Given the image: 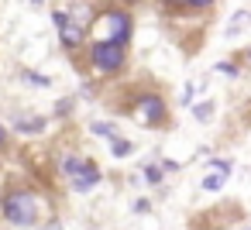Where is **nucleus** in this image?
<instances>
[{
  "label": "nucleus",
  "instance_id": "nucleus-1",
  "mask_svg": "<svg viewBox=\"0 0 251 230\" xmlns=\"http://www.w3.org/2000/svg\"><path fill=\"white\" fill-rule=\"evenodd\" d=\"M134 35V18L127 7L121 4H107L93 21H90V38L93 42H114V45H127Z\"/></svg>",
  "mask_w": 251,
  "mask_h": 230
},
{
  "label": "nucleus",
  "instance_id": "nucleus-2",
  "mask_svg": "<svg viewBox=\"0 0 251 230\" xmlns=\"http://www.w3.org/2000/svg\"><path fill=\"white\" fill-rule=\"evenodd\" d=\"M0 213L11 227H35L38 223V203L28 189H7L0 199Z\"/></svg>",
  "mask_w": 251,
  "mask_h": 230
},
{
  "label": "nucleus",
  "instance_id": "nucleus-3",
  "mask_svg": "<svg viewBox=\"0 0 251 230\" xmlns=\"http://www.w3.org/2000/svg\"><path fill=\"white\" fill-rule=\"evenodd\" d=\"M127 66V45H114V42H93L90 48V69L97 76H114Z\"/></svg>",
  "mask_w": 251,
  "mask_h": 230
},
{
  "label": "nucleus",
  "instance_id": "nucleus-4",
  "mask_svg": "<svg viewBox=\"0 0 251 230\" xmlns=\"http://www.w3.org/2000/svg\"><path fill=\"white\" fill-rule=\"evenodd\" d=\"M131 120L141 127H165L169 124V103L158 93H141L131 103Z\"/></svg>",
  "mask_w": 251,
  "mask_h": 230
},
{
  "label": "nucleus",
  "instance_id": "nucleus-5",
  "mask_svg": "<svg viewBox=\"0 0 251 230\" xmlns=\"http://www.w3.org/2000/svg\"><path fill=\"white\" fill-rule=\"evenodd\" d=\"M86 35H90V28H83L76 18H69V21L59 28V42H62V48H66V52H76V48L86 42Z\"/></svg>",
  "mask_w": 251,
  "mask_h": 230
},
{
  "label": "nucleus",
  "instance_id": "nucleus-6",
  "mask_svg": "<svg viewBox=\"0 0 251 230\" xmlns=\"http://www.w3.org/2000/svg\"><path fill=\"white\" fill-rule=\"evenodd\" d=\"M100 179H103V172H100V168H97V165L90 161V165H86V172L73 179V189H76V192H90V189H93V185H97Z\"/></svg>",
  "mask_w": 251,
  "mask_h": 230
},
{
  "label": "nucleus",
  "instance_id": "nucleus-7",
  "mask_svg": "<svg viewBox=\"0 0 251 230\" xmlns=\"http://www.w3.org/2000/svg\"><path fill=\"white\" fill-rule=\"evenodd\" d=\"M14 131H18V134H42V131H45V117L18 114V117H14Z\"/></svg>",
  "mask_w": 251,
  "mask_h": 230
},
{
  "label": "nucleus",
  "instance_id": "nucleus-8",
  "mask_svg": "<svg viewBox=\"0 0 251 230\" xmlns=\"http://www.w3.org/2000/svg\"><path fill=\"white\" fill-rule=\"evenodd\" d=\"M248 24H251V11H234L230 21H227V31H224V35H227V38H237Z\"/></svg>",
  "mask_w": 251,
  "mask_h": 230
},
{
  "label": "nucleus",
  "instance_id": "nucleus-9",
  "mask_svg": "<svg viewBox=\"0 0 251 230\" xmlns=\"http://www.w3.org/2000/svg\"><path fill=\"white\" fill-rule=\"evenodd\" d=\"M86 165H90V158H79V155H66V158H62V175L76 179V175H83V172H86Z\"/></svg>",
  "mask_w": 251,
  "mask_h": 230
},
{
  "label": "nucleus",
  "instance_id": "nucleus-10",
  "mask_svg": "<svg viewBox=\"0 0 251 230\" xmlns=\"http://www.w3.org/2000/svg\"><path fill=\"white\" fill-rule=\"evenodd\" d=\"M110 155H114V158H127V155H134V141H127L124 134H114V138H110Z\"/></svg>",
  "mask_w": 251,
  "mask_h": 230
},
{
  "label": "nucleus",
  "instance_id": "nucleus-11",
  "mask_svg": "<svg viewBox=\"0 0 251 230\" xmlns=\"http://www.w3.org/2000/svg\"><path fill=\"white\" fill-rule=\"evenodd\" d=\"M18 76H21L25 83H31L35 90H49V86H52V79H49V76H42V72H31V69H21Z\"/></svg>",
  "mask_w": 251,
  "mask_h": 230
},
{
  "label": "nucleus",
  "instance_id": "nucleus-12",
  "mask_svg": "<svg viewBox=\"0 0 251 230\" xmlns=\"http://www.w3.org/2000/svg\"><path fill=\"white\" fill-rule=\"evenodd\" d=\"M162 179H165V165H145V182L148 185H162Z\"/></svg>",
  "mask_w": 251,
  "mask_h": 230
},
{
  "label": "nucleus",
  "instance_id": "nucleus-13",
  "mask_svg": "<svg viewBox=\"0 0 251 230\" xmlns=\"http://www.w3.org/2000/svg\"><path fill=\"white\" fill-rule=\"evenodd\" d=\"M158 4L165 7V11H196V0H158Z\"/></svg>",
  "mask_w": 251,
  "mask_h": 230
},
{
  "label": "nucleus",
  "instance_id": "nucleus-14",
  "mask_svg": "<svg viewBox=\"0 0 251 230\" xmlns=\"http://www.w3.org/2000/svg\"><path fill=\"white\" fill-rule=\"evenodd\" d=\"M90 131L100 134V138H114V134H117V124H110V120H93Z\"/></svg>",
  "mask_w": 251,
  "mask_h": 230
},
{
  "label": "nucleus",
  "instance_id": "nucleus-15",
  "mask_svg": "<svg viewBox=\"0 0 251 230\" xmlns=\"http://www.w3.org/2000/svg\"><path fill=\"white\" fill-rule=\"evenodd\" d=\"M224 182H227V172H213V175L203 179V189L206 192H217V189H224Z\"/></svg>",
  "mask_w": 251,
  "mask_h": 230
},
{
  "label": "nucleus",
  "instance_id": "nucleus-16",
  "mask_svg": "<svg viewBox=\"0 0 251 230\" xmlns=\"http://www.w3.org/2000/svg\"><path fill=\"white\" fill-rule=\"evenodd\" d=\"M193 117H196L200 124H206V120L213 117V100H206V103H196V107H193Z\"/></svg>",
  "mask_w": 251,
  "mask_h": 230
},
{
  "label": "nucleus",
  "instance_id": "nucleus-17",
  "mask_svg": "<svg viewBox=\"0 0 251 230\" xmlns=\"http://www.w3.org/2000/svg\"><path fill=\"white\" fill-rule=\"evenodd\" d=\"M213 69H217V72H224V76H230V79H237V76H241V66H237V62H217Z\"/></svg>",
  "mask_w": 251,
  "mask_h": 230
},
{
  "label": "nucleus",
  "instance_id": "nucleus-18",
  "mask_svg": "<svg viewBox=\"0 0 251 230\" xmlns=\"http://www.w3.org/2000/svg\"><path fill=\"white\" fill-rule=\"evenodd\" d=\"M73 107H76V96H62V100L55 103V117H69Z\"/></svg>",
  "mask_w": 251,
  "mask_h": 230
},
{
  "label": "nucleus",
  "instance_id": "nucleus-19",
  "mask_svg": "<svg viewBox=\"0 0 251 230\" xmlns=\"http://www.w3.org/2000/svg\"><path fill=\"white\" fill-rule=\"evenodd\" d=\"M210 168H217V172H227V175H230L234 161H230V158H213V161H210Z\"/></svg>",
  "mask_w": 251,
  "mask_h": 230
},
{
  "label": "nucleus",
  "instance_id": "nucleus-20",
  "mask_svg": "<svg viewBox=\"0 0 251 230\" xmlns=\"http://www.w3.org/2000/svg\"><path fill=\"white\" fill-rule=\"evenodd\" d=\"M52 21H55V28H62V24L69 21V14H66V11H52Z\"/></svg>",
  "mask_w": 251,
  "mask_h": 230
},
{
  "label": "nucleus",
  "instance_id": "nucleus-21",
  "mask_svg": "<svg viewBox=\"0 0 251 230\" xmlns=\"http://www.w3.org/2000/svg\"><path fill=\"white\" fill-rule=\"evenodd\" d=\"M7 144H11V134H7V127H4V124H0V151H4Z\"/></svg>",
  "mask_w": 251,
  "mask_h": 230
},
{
  "label": "nucleus",
  "instance_id": "nucleus-22",
  "mask_svg": "<svg viewBox=\"0 0 251 230\" xmlns=\"http://www.w3.org/2000/svg\"><path fill=\"white\" fill-rule=\"evenodd\" d=\"M193 93H196V86H193V83H189V86H186V90H182V103H189V100H193Z\"/></svg>",
  "mask_w": 251,
  "mask_h": 230
},
{
  "label": "nucleus",
  "instance_id": "nucleus-23",
  "mask_svg": "<svg viewBox=\"0 0 251 230\" xmlns=\"http://www.w3.org/2000/svg\"><path fill=\"white\" fill-rule=\"evenodd\" d=\"M241 59H244V62H248V66H251V45H248V48H244V52H241Z\"/></svg>",
  "mask_w": 251,
  "mask_h": 230
},
{
  "label": "nucleus",
  "instance_id": "nucleus-24",
  "mask_svg": "<svg viewBox=\"0 0 251 230\" xmlns=\"http://www.w3.org/2000/svg\"><path fill=\"white\" fill-rule=\"evenodd\" d=\"M49 230H62V223L59 220H49Z\"/></svg>",
  "mask_w": 251,
  "mask_h": 230
},
{
  "label": "nucleus",
  "instance_id": "nucleus-25",
  "mask_svg": "<svg viewBox=\"0 0 251 230\" xmlns=\"http://www.w3.org/2000/svg\"><path fill=\"white\" fill-rule=\"evenodd\" d=\"M127 7H138V4H148V0H124Z\"/></svg>",
  "mask_w": 251,
  "mask_h": 230
},
{
  "label": "nucleus",
  "instance_id": "nucleus-26",
  "mask_svg": "<svg viewBox=\"0 0 251 230\" xmlns=\"http://www.w3.org/2000/svg\"><path fill=\"white\" fill-rule=\"evenodd\" d=\"M210 4H213V0H196V11H200V7H210Z\"/></svg>",
  "mask_w": 251,
  "mask_h": 230
},
{
  "label": "nucleus",
  "instance_id": "nucleus-27",
  "mask_svg": "<svg viewBox=\"0 0 251 230\" xmlns=\"http://www.w3.org/2000/svg\"><path fill=\"white\" fill-rule=\"evenodd\" d=\"M31 4H35V7H42V4H45V0H31Z\"/></svg>",
  "mask_w": 251,
  "mask_h": 230
}]
</instances>
